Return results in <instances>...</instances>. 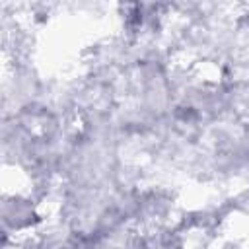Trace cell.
<instances>
[{"instance_id": "obj_1", "label": "cell", "mask_w": 249, "mask_h": 249, "mask_svg": "<svg viewBox=\"0 0 249 249\" xmlns=\"http://www.w3.org/2000/svg\"><path fill=\"white\" fill-rule=\"evenodd\" d=\"M49 216L29 193L2 195V249H12L18 239L33 235Z\"/></svg>"}]
</instances>
